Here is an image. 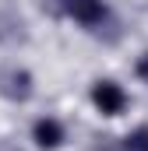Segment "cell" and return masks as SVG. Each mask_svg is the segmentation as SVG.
<instances>
[{"mask_svg": "<svg viewBox=\"0 0 148 151\" xmlns=\"http://www.w3.org/2000/svg\"><path fill=\"white\" fill-rule=\"evenodd\" d=\"M32 91H36V84H32V74H28L25 67H7V70L0 74V95H4V99H11V102H28Z\"/></svg>", "mask_w": 148, "mask_h": 151, "instance_id": "1", "label": "cell"}, {"mask_svg": "<svg viewBox=\"0 0 148 151\" xmlns=\"http://www.w3.org/2000/svg\"><path fill=\"white\" fill-rule=\"evenodd\" d=\"M92 102H95V109L102 116H120L127 109V91H123L116 81H99V84L92 88Z\"/></svg>", "mask_w": 148, "mask_h": 151, "instance_id": "2", "label": "cell"}, {"mask_svg": "<svg viewBox=\"0 0 148 151\" xmlns=\"http://www.w3.org/2000/svg\"><path fill=\"white\" fill-rule=\"evenodd\" d=\"M127 151H148V127H138L134 134H127Z\"/></svg>", "mask_w": 148, "mask_h": 151, "instance_id": "5", "label": "cell"}, {"mask_svg": "<svg viewBox=\"0 0 148 151\" xmlns=\"http://www.w3.org/2000/svg\"><path fill=\"white\" fill-rule=\"evenodd\" d=\"M134 70H138V77H141V81H148V53L138 60V67H134Z\"/></svg>", "mask_w": 148, "mask_h": 151, "instance_id": "6", "label": "cell"}, {"mask_svg": "<svg viewBox=\"0 0 148 151\" xmlns=\"http://www.w3.org/2000/svg\"><path fill=\"white\" fill-rule=\"evenodd\" d=\"M32 141H36L39 148L53 151L64 144V127H60V119H53V116H42L36 119V127H32Z\"/></svg>", "mask_w": 148, "mask_h": 151, "instance_id": "4", "label": "cell"}, {"mask_svg": "<svg viewBox=\"0 0 148 151\" xmlns=\"http://www.w3.org/2000/svg\"><path fill=\"white\" fill-rule=\"evenodd\" d=\"M64 11L81 25H102L106 21V4L102 0H64Z\"/></svg>", "mask_w": 148, "mask_h": 151, "instance_id": "3", "label": "cell"}]
</instances>
